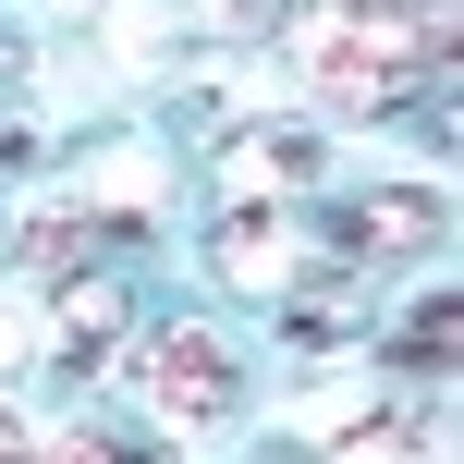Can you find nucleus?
<instances>
[{
	"label": "nucleus",
	"instance_id": "1",
	"mask_svg": "<svg viewBox=\"0 0 464 464\" xmlns=\"http://www.w3.org/2000/svg\"><path fill=\"white\" fill-rule=\"evenodd\" d=\"M281 49L330 111H403V86L452 73V13L440 0H305Z\"/></svg>",
	"mask_w": 464,
	"mask_h": 464
},
{
	"label": "nucleus",
	"instance_id": "2",
	"mask_svg": "<svg viewBox=\"0 0 464 464\" xmlns=\"http://www.w3.org/2000/svg\"><path fill=\"white\" fill-rule=\"evenodd\" d=\"M147 403H160V416H232V392H245V367H232V343L208 318H171L160 343H147Z\"/></svg>",
	"mask_w": 464,
	"mask_h": 464
},
{
	"label": "nucleus",
	"instance_id": "3",
	"mask_svg": "<svg viewBox=\"0 0 464 464\" xmlns=\"http://www.w3.org/2000/svg\"><path fill=\"white\" fill-rule=\"evenodd\" d=\"M305 184H318V135H305V122H281V135H220V160H208L220 208H305Z\"/></svg>",
	"mask_w": 464,
	"mask_h": 464
},
{
	"label": "nucleus",
	"instance_id": "4",
	"mask_svg": "<svg viewBox=\"0 0 464 464\" xmlns=\"http://www.w3.org/2000/svg\"><path fill=\"white\" fill-rule=\"evenodd\" d=\"M330 245H343V256H416V245H440V196H428V184L343 196V208H330Z\"/></svg>",
	"mask_w": 464,
	"mask_h": 464
},
{
	"label": "nucleus",
	"instance_id": "5",
	"mask_svg": "<svg viewBox=\"0 0 464 464\" xmlns=\"http://www.w3.org/2000/svg\"><path fill=\"white\" fill-rule=\"evenodd\" d=\"M111 330H122V281L111 269H73L62 281V354H98Z\"/></svg>",
	"mask_w": 464,
	"mask_h": 464
},
{
	"label": "nucleus",
	"instance_id": "6",
	"mask_svg": "<svg viewBox=\"0 0 464 464\" xmlns=\"http://www.w3.org/2000/svg\"><path fill=\"white\" fill-rule=\"evenodd\" d=\"M281 245H294V232H281V208H232V220H220V269H232V281H269Z\"/></svg>",
	"mask_w": 464,
	"mask_h": 464
},
{
	"label": "nucleus",
	"instance_id": "7",
	"mask_svg": "<svg viewBox=\"0 0 464 464\" xmlns=\"http://www.w3.org/2000/svg\"><path fill=\"white\" fill-rule=\"evenodd\" d=\"M98 245H111V232H86V220H24V232H13V256H24V269H49V281H73Z\"/></svg>",
	"mask_w": 464,
	"mask_h": 464
},
{
	"label": "nucleus",
	"instance_id": "8",
	"mask_svg": "<svg viewBox=\"0 0 464 464\" xmlns=\"http://www.w3.org/2000/svg\"><path fill=\"white\" fill-rule=\"evenodd\" d=\"M403 354H416V379H428V392L452 379V294H428V305H416V330H403Z\"/></svg>",
	"mask_w": 464,
	"mask_h": 464
},
{
	"label": "nucleus",
	"instance_id": "9",
	"mask_svg": "<svg viewBox=\"0 0 464 464\" xmlns=\"http://www.w3.org/2000/svg\"><path fill=\"white\" fill-rule=\"evenodd\" d=\"M318 464H428V452L403 440V416H392V428H354V440H343V452H318Z\"/></svg>",
	"mask_w": 464,
	"mask_h": 464
},
{
	"label": "nucleus",
	"instance_id": "10",
	"mask_svg": "<svg viewBox=\"0 0 464 464\" xmlns=\"http://www.w3.org/2000/svg\"><path fill=\"white\" fill-rule=\"evenodd\" d=\"M24 464H135V452H122L111 428H62V440H49V452H24Z\"/></svg>",
	"mask_w": 464,
	"mask_h": 464
},
{
	"label": "nucleus",
	"instance_id": "11",
	"mask_svg": "<svg viewBox=\"0 0 464 464\" xmlns=\"http://www.w3.org/2000/svg\"><path fill=\"white\" fill-rule=\"evenodd\" d=\"M0 464H24V428H13V403H0Z\"/></svg>",
	"mask_w": 464,
	"mask_h": 464
}]
</instances>
